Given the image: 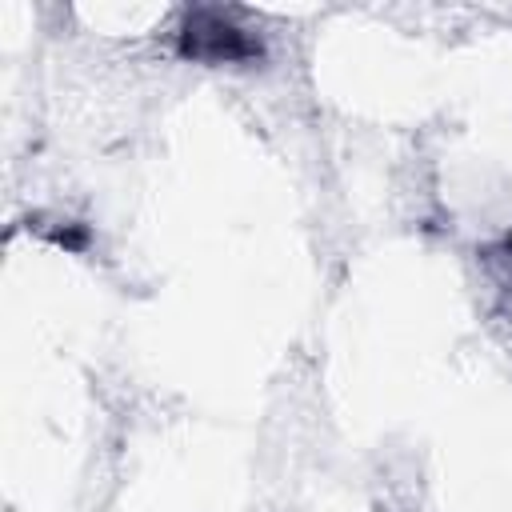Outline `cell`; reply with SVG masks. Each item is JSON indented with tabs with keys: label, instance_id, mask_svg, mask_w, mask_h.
<instances>
[{
	"label": "cell",
	"instance_id": "1",
	"mask_svg": "<svg viewBox=\"0 0 512 512\" xmlns=\"http://www.w3.org/2000/svg\"><path fill=\"white\" fill-rule=\"evenodd\" d=\"M184 52L188 56H200V60H248L260 52L256 40H248L240 28L224 24L220 16L212 12H200L188 32H184Z\"/></svg>",
	"mask_w": 512,
	"mask_h": 512
},
{
	"label": "cell",
	"instance_id": "2",
	"mask_svg": "<svg viewBox=\"0 0 512 512\" xmlns=\"http://www.w3.org/2000/svg\"><path fill=\"white\" fill-rule=\"evenodd\" d=\"M508 248H512V236H508Z\"/></svg>",
	"mask_w": 512,
	"mask_h": 512
}]
</instances>
